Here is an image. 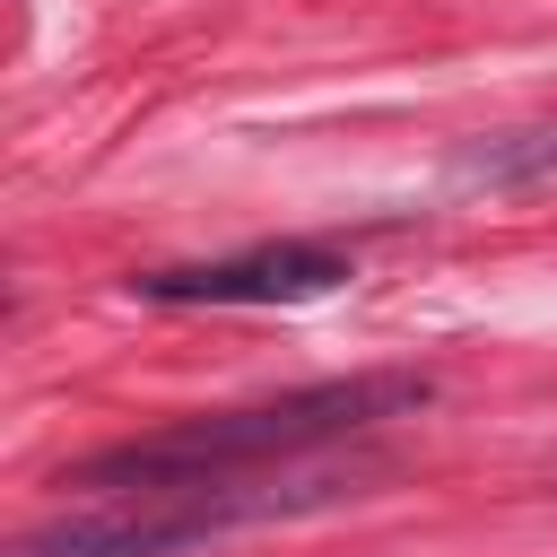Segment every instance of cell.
I'll return each instance as SVG.
<instances>
[{
  "instance_id": "obj_2",
  "label": "cell",
  "mask_w": 557,
  "mask_h": 557,
  "mask_svg": "<svg viewBox=\"0 0 557 557\" xmlns=\"http://www.w3.org/2000/svg\"><path fill=\"white\" fill-rule=\"evenodd\" d=\"M366 479H374V461H348V470H244V479H191V487H122V496H87V505L35 522L9 557H174V548H200L218 531L348 505V496H366Z\"/></svg>"
},
{
  "instance_id": "obj_1",
  "label": "cell",
  "mask_w": 557,
  "mask_h": 557,
  "mask_svg": "<svg viewBox=\"0 0 557 557\" xmlns=\"http://www.w3.org/2000/svg\"><path fill=\"white\" fill-rule=\"evenodd\" d=\"M435 400L426 366H366V374H331V383H296L278 400H244V409H209V418H174L157 435L104 444L87 461L61 470V487L87 496H122V487H191V479H244V470H296L331 444H357L392 418H418Z\"/></svg>"
},
{
  "instance_id": "obj_4",
  "label": "cell",
  "mask_w": 557,
  "mask_h": 557,
  "mask_svg": "<svg viewBox=\"0 0 557 557\" xmlns=\"http://www.w3.org/2000/svg\"><path fill=\"white\" fill-rule=\"evenodd\" d=\"M470 183H522V174H557V131H522V139H487L461 157Z\"/></svg>"
},
{
  "instance_id": "obj_3",
  "label": "cell",
  "mask_w": 557,
  "mask_h": 557,
  "mask_svg": "<svg viewBox=\"0 0 557 557\" xmlns=\"http://www.w3.org/2000/svg\"><path fill=\"white\" fill-rule=\"evenodd\" d=\"M357 278V261L339 244L287 235V244H252L226 261H174V270H139L131 296L139 305H322Z\"/></svg>"
}]
</instances>
